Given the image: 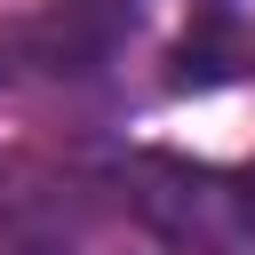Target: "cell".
<instances>
[{"mask_svg":"<svg viewBox=\"0 0 255 255\" xmlns=\"http://www.w3.org/2000/svg\"><path fill=\"white\" fill-rule=\"evenodd\" d=\"M128 24H135V0H48L0 40V56L8 72H96Z\"/></svg>","mask_w":255,"mask_h":255,"instance_id":"1","label":"cell"},{"mask_svg":"<svg viewBox=\"0 0 255 255\" xmlns=\"http://www.w3.org/2000/svg\"><path fill=\"white\" fill-rule=\"evenodd\" d=\"M239 215H247V231H255V167L239 175Z\"/></svg>","mask_w":255,"mask_h":255,"instance_id":"2","label":"cell"}]
</instances>
